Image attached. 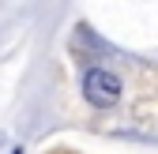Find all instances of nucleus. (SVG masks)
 Returning a JSON list of instances; mask_svg holds the SVG:
<instances>
[{"label":"nucleus","instance_id":"f257e3e1","mask_svg":"<svg viewBox=\"0 0 158 154\" xmlns=\"http://www.w3.org/2000/svg\"><path fill=\"white\" fill-rule=\"evenodd\" d=\"M83 94H87V102L90 105H98V109H106V105H113L117 98H121V79L117 75H109V71H87V79H83Z\"/></svg>","mask_w":158,"mask_h":154}]
</instances>
